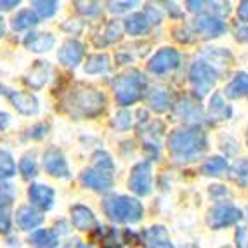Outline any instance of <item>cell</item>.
<instances>
[{
  "label": "cell",
  "instance_id": "obj_1",
  "mask_svg": "<svg viewBox=\"0 0 248 248\" xmlns=\"http://www.w3.org/2000/svg\"><path fill=\"white\" fill-rule=\"evenodd\" d=\"M169 149L177 161H195L207 149V136L198 127L175 130L169 137Z\"/></svg>",
  "mask_w": 248,
  "mask_h": 248
},
{
  "label": "cell",
  "instance_id": "obj_2",
  "mask_svg": "<svg viewBox=\"0 0 248 248\" xmlns=\"http://www.w3.org/2000/svg\"><path fill=\"white\" fill-rule=\"evenodd\" d=\"M104 95L94 89H75L64 97L62 106L75 118H94L104 109Z\"/></svg>",
  "mask_w": 248,
  "mask_h": 248
},
{
  "label": "cell",
  "instance_id": "obj_3",
  "mask_svg": "<svg viewBox=\"0 0 248 248\" xmlns=\"http://www.w3.org/2000/svg\"><path fill=\"white\" fill-rule=\"evenodd\" d=\"M146 89V80L137 70H130L127 73L118 75L113 82V91L118 104L130 106L137 103L142 97V92Z\"/></svg>",
  "mask_w": 248,
  "mask_h": 248
},
{
  "label": "cell",
  "instance_id": "obj_4",
  "mask_svg": "<svg viewBox=\"0 0 248 248\" xmlns=\"http://www.w3.org/2000/svg\"><path fill=\"white\" fill-rule=\"evenodd\" d=\"M113 161L109 155L99 151L94 155V167L83 170L82 182L87 187H92L95 191H106L113 186Z\"/></svg>",
  "mask_w": 248,
  "mask_h": 248
},
{
  "label": "cell",
  "instance_id": "obj_5",
  "mask_svg": "<svg viewBox=\"0 0 248 248\" xmlns=\"http://www.w3.org/2000/svg\"><path fill=\"white\" fill-rule=\"evenodd\" d=\"M106 215L115 222H137L142 217V205L128 196H108L103 203Z\"/></svg>",
  "mask_w": 248,
  "mask_h": 248
},
{
  "label": "cell",
  "instance_id": "obj_6",
  "mask_svg": "<svg viewBox=\"0 0 248 248\" xmlns=\"http://www.w3.org/2000/svg\"><path fill=\"white\" fill-rule=\"evenodd\" d=\"M189 82L198 99L205 97L217 82V71L207 62H195L189 71Z\"/></svg>",
  "mask_w": 248,
  "mask_h": 248
},
{
  "label": "cell",
  "instance_id": "obj_7",
  "mask_svg": "<svg viewBox=\"0 0 248 248\" xmlns=\"http://www.w3.org/2000/svg\"><path fill=\"white\" fill-rule=\"evenodd\" d=\"M128 187L136 195L146 196L151 193V163L142 161L132 169V174L128 177Z\"/></svg>",
  "mask_w": 248,
  "mask_h": 248
},
{
  "label": "cell",
  "instance_id": "obj_8",
  "mask_svg": "<svg viewBox=\"0 0 248 248\" xmlns=\"http://www.w3.org/2000/svg\"><path fill=\"white\" fill-rule=\"evenodd\" d=\"M241 219V210L232 207V205H219L208 212L207 222L212 229H220L226 226L238 222Z\"/></svg>",
  "mask_w": 248,
  "mask_h": 248
},
{
  "label": "cell",
  "instance_id": "obj_9",
  "mask_svg": "<svg viewBox=\"0 0 248 248\" xmlns=\"http://www.w3.org/2000/svg\"><path fill=\"white\" fill-rule=\"evenodd\" d=\"M177 66H179V54H177V50L170 49V47L158 50L148 64L149 71L156 75L167 73V71L174 70V68H177Z\"/></svg>",
  "mask_w": 248,
  "mask_h": 248
},
{
  "label": "cell",
  "instance_id": "obj_10",
  "mask_svg": "<svg viewBox=\"0 0 248 248\" xmlns=\"http://www.w3.org/2000/svg\"><path fill=\"white\" fill-rule=\"evenodd\" d=\"M193 28L207 37H219L226 31V25L212 14H200L193 19Z\"/></svg>",
  "mask_w": 248,
  "mask_h": 248
},
{
  "label": "cell",
  "instance_id": "obj_11",
  "mask_svg": "<svg viewBox=\"0 0 248 248\" xmlns=\"http://www.w3.org/2000/svg\"><path fill=\"white\" fill-rule=\"evenodd\" d=\"M5 94L11 99L13 106L23 115H35L38 111V101L35 95L28 94V92L11 91V89H5Z\"/></svg>",
  "mask_w": 248,
  "mask_h": 248
},
{
  "label": "cell",
  "instance_id": "obj_12",
  "mask_svg": "<svg viewBox=\"0 0 248 248\" xmlns=\"http://www.w3.org/2000/svg\"><path fill=\"white\" fill-rule=\"evenodd\" d=\"M44 167L54 177H70V169H68L66 160L58 149H49L44 155Z\"/></svg>",
  "mask_w": 248,
  "mask_h": 248
},
{
  "label": "cell",
  "instance_id": "obj_13",
  "mask_svg": "<svg viewBox=\"0 0 248 248\" xmlns=\"http://www.w3.org/2000/svg\"><path fill=\"white\" fill-rule=\"evenodd\" d=\"M142 241L146 248H174L169 238V232L163 226H153L142 232Z\"/></svg>",
  "mask_w": 248,
  "mask_h": 248
},
{
  "label": "cell",
  "instance_id": "obj_14",
  "mask_svg": "<svg viewBox=\"0 0 248 248\" xmlns=\"http://www.w3.org/2000/svg\"><path fill=\"white\" fill-rule=\"evenodd\" d=\"M28 196L35 207L42 208V210H49L54 202V189L49 186H44V184H33L30 187Z\"/></svg>",
  "mask_w": 248,
  "mask_h": 248
},
{
  "label": "cell",
  "instance_id": "obj_15",
  "mask_svg": "<svg viewBox=\"0 0 248 248\" xmlns=\"http://www.w3.org/2000/svg\"><path fill=\"white\" fill-rule=\"evenodd\" d=\"M58 58L64 66H77L83 58V46L77 40H68L61 47Z\"/></svg>",
  "mask_w": 248,
  "mask_h": 248
},
{
  "label": "cell",
  "instance_id": "obj_16",
  "mask_svg": "<svg viewBox=\"0 0 248 248\" xmlns=\"http://www.w3.org/2000/svg\"><path fill=\"white\" fill-rule=\"evenodd\" d=\"M71 220H73V226L80 231H87L95 224V217L92 214L91 208L83 207V205H75L71 208Z\"/></svg>",
  "mask_w": 248,
  "mask_h": 248
},
{
  "label": "cell",
  "instance_id": "obj_17",
  "mask_svg": "<svg viewBox=\"0 0 248 248\" xmlns=\"http://www.w3.org/2000/svg\"><path fill=\"white\" fill-rule=\"evenodd\" d=\"M42 220H44V215L31 207H21L16 214L17 226H19L21 229H25V231L35 229L38 224H42Z\"/></svg>",
  "mask_w": 248,
  "mask_h": 248
},
{
  "label": "cell",
  "instance_id": "obj_18",
  "mask_svg": "<svg viewBox=\"0 0 248 248\" xmlns=\"http://www.w3.org/2000/svg\"><path fill=\"white\" fill-rule=\"evenodd\" d=\"M56 44V38L50 33H30L25 38V46L33 52H47Z\"/></svg>",
  "mask_w": 248,
  "mask_h": 248
},
{
  "label": "cell",
  "instance_id": "obj_19",
  "mask_svg": "<svg viewBox=\"0 0 248 248\" xmlns=\"http://www.w3.org/2000/svg\"><path fill=\"white\" fill-rule=\"evenodd\" d=\"M231 118V108L224 103L222 95L214 94L210 101V106H208V120L210 122H222Z\"/></svg>",
  "mask_w": 248,
  "mask_h": 248
},
{
  "label": "cell",
  "instance_id": "obj_20",
  "mask_svg": "<svg viewBox=\"0 0 248 248\" xmlns=\"http://www.w3.org/2000/svg\"><path fill=\"white\" fill-rule=\"evenodd\" d=\"M151 28V19L148 17V14L136 13L125 19V30L128 35H142Z\"/></svg>",
  "mask_w": 248,
  "mask_h": 248
},
{
  "label": "cell",
  "instance_id": "obj_21",
  "mask_svg": "<svg viewBox=\"0 0 248 248\" xmlns=\"http://www.w3.org/2000/svg\"><path fill=\"white\" fill-rule=\"evenodd\" d=\"M50 71H52L50 64H47V62H44V61H37V64L31 68V71H30V75H28V83L33 89L44 87L50 77Z\"/></svg>",
  "mask_w": 248,
  "mask_h": 248
},
{
  "label": "cell",
  "instance_id": "obj_22",
  "mask_svg": "<svg viewBox=\"0 0 248 248\" xmlns=\"http://www.w3.org/2000/svg\"><path fill=\"white\" fill-rule=\"evenodd\" d=\"M11 207H13V195L5 189H0V232H9L11 229Z\"/></svg>",
  "mask_w": 248,
  "mask_h": 248
},
{
  "label": "cell",
  "instance_id": "obj_23",
  "mask_svg": "<svg viewBox=\"0 0 248 248\" xmlns=\"http://www.w3.org/2000/svg\"><path fill=\"white\" fill-rule=\"evenodd\" d=\"M248 94V73H238L226 87V95L231 99H238Z\"/></svg>",
  "mask_w": 248,
  "mask_h": 248
},
{
  "label": "cell",
  "instance_id": "obj_24",
  "mask_svg": "<svg viewBox=\"0 0 248 248\" xmlns=\"http://www.w3.org/2000/svg\"><path fill=\"white\" fill-rule=\"evenodd\" d=\"M30 243L35 248H56L58 247V236L49 229H38L30 236Z\"/></svg>",
  "mask_w": 248,
  "mask_h": 248
},
{
  "label": "cell",
  "instance_id": "obj_25",
  "mask_svg": "<svg viewBox=\"0 0 248 248\" xmlns=\"http://www.w3.org/2000/svg\"><path fill=\"white\" fill-rule=\"evenodd\" d=\"M109 68V58L106 54H94L89 56L85 62V73H103Z\"/></svg>",
  "mask_w": 248,
  "mask_h": 248
},
{
  "label": "cell",
  "instance_id": "obj_26",
  "mask_svg": "<svg viewBox=\"0 0 248 248\" xmlns=\"http://www.w3.org/2000/svg\"><path fill=\"white\" fill-rule=\"evenodd\" d=\"M228 170V161L220 156H212L208 158L202 167V172L205 175H220Z\"/></svg>",
  "mask_w": 248,
  "mask_h": 248
},
{
  "label": "cell",
  "instance_id": "obj_27",
  "mask_svg": "<svg viewBox=\"0 0 248 248\" xmlns=\"http://www.w3.org/2000/svg\"><path fill=\"white\" fill-rule=\"evenodd\" d=\"M38 23V17L35 16L33 11H21L17 13V16H14L13 19V30L19 31V30H26L31 28Z\"/></svg>",
  "mask_w": 248,
  "mask_h": 248
},
{
  "label": "cell",
  "instance_id": "obj_28",
  "mask_svg": "<svg viewBox=\"0 0 248 248\" xmlns=\"http://www.w3.org/2000/svg\"><path fill=\"white\" fill-rule=\"evenodd\" d=\"M149 106H151V109H155L158 113L165 111L167 108L170 106L169 94L165 91H155L153 94L149 95Z\"/></svg>",
  "mask_w": 248,
  "mask_h": 248
},
{
  "label": "cell",
  "instance_id": "obj_29",
  "mask_svg": "<svg viewBox=\"0 0 248 248\" xmlns=\"http://www.w3.org/2000/svg\"><path fill=\"white\" fill-rule=\"evenodd\" d=\"M16 174V163L9 151H0V179L13 177Z\"/></svg>",
  "mask_w": 248,
  "mask_h": 248
},
{
  "label": "cell",
  "instance_id": "obj_30",
  "mask_svg": "<svg viewBox=\"0 0 248 248\" xmlns=\"http://www.w3.org/2000/svg\"><path fill=\"white\" fill-rule=\"evenodd\" d=\"M31 5H33L35 11H37L42 17L54 16V14L58 13V9H59L58 2H52V0H46V2H44V0H35V2H31Z\"/></svg>",
  "mask_w": 248,
  "mask_h": 248
},
{
  "label": "cell",
  "instance_id": "obj_31",
  "mask_svg": "<svg viewBox=\"0 0 248 248\" xmlns=\"http://www.w3.org/2000/svg\"><path fill=\"white\" fill-rule=\"evenodd\" d=\"M19 170H21V174H23V177H26V179L37 175V163H35L33 155H26V156L19 161Z\"/></svg>",
  "mask_w": 248,
  "mask_h": 248
},
{
  "label": "cell",
  "instance_id": "obj_32",
  "mask_svg": "<svg viewBox=\"0 0 248 248\" xmlns=\"http://www.w3.org/2000/svg\"><path fill=\"white\" fill-rule=\"evenodd\" d=\"M130 124H132V120H130V113L128 111H120L115 116V120H113V125H115L116 128H120V130L128 128Z\"/></svg>",
  "mask_w": 248,
  "mask_h": 248
},
{
  "label": "cell",
  "instance_id": "obj_33",
  "mask_svg": "<svg viewBox=\"0 0 248 248\" xmlns=\"http://www.w3.org/2000/svg\"><path fill=\"white\" fill-rule=\"evenodd\" d=\"M236 247L248 248V226H241L236 231Z\"/></svg>",
  "mask_w": 248,
  "mask_h": 248
},
{
  "label": "cell",
  "instance_id": "obj_34",
  "mask_svg": "<svg viewBox=\"0 0 248 248\" xmlns=\"http://www.w3.org/2000/svg\"><path fill=\"white\" fill-rule=\"evenodd\" d=\"M136 2H109V9H111L113 13H124V11H128V9L132 7Z\"/></svg>",
  "mask_w": 248,
  "mask_h": 248
},
{
  "label": "cell",
  "instance_id": "obj_35",
  "mask_svg": "<svg viewBox=\"0 0 248 248\" xmlns=\"http://www.w3.org/2000/svg\"><path fill=\"white\" fill-rule=\"evenodd\" d=\"M47 134V125L46 124H40V125H35L33 128H30V137L31 139H40Z\"/></svg>",
  "mask_w": 248,
  "mask_h": 248
},
{
  "label": "cell",
  "instance_id": "obj_36",
  "mask_svg": "<svg viewBox=\"0 0 248 248\" xmlns=\"http://www.w3.org/2000/svg\"><path fill=\"white\" fill-rule=\"evenodd\" d=\"M77 5H80V13L83 14H97L99 13V5L97 4H83V2H78Z\"/></svg>",
  "mask_w": 248,
  "mask_h": 248
},
{
  "label": "cell",
  "instance_id": "obj_37",
  "mask_svg": "<svg viewBox=\"0 0 248 248\" xmlns=\"http://www.w3.org/2000/svg\"><path fill=\"white\" fill-rule=\"evenodd\" d=\"M238 16H240V19L248 21V0L240 2V7H238Z\"/></svg>",
  "mask_w": 248,
  "mask_h": 248
},
{
  "label": "cell",
  "instance_id": "obj_38",
  "mask_svg": "<svg viewBox=\"0 0 248 248\" xmlns=\"http://www.w3.org/2000/svg\"><path fill=\"white\" fill-rule=\"evenodd\" d=\"M16 5H19V0H13V2H2V0H0V9H2V11H9V9H13V7H16Z\"/></svg>",
  "mask_w": 248,
  "mask_h": 248
},
{
  "label": "cell",
  "instance_id": "obj_39",
  "mask_svg": "<svg viewBox=\"0 0 248 248\" xmlns=\"http://www.w3.org/2000/svg\"><path fill=\"white\" fill-rule=\"evenodd\" d=\"M236 37H238V40L248 42V28H240V30H236Z\"/></svg>",
  "mask_w": 248,
  "mask_h": 248
},
{
  "label": "cell",
  "instance_id": "obj_40",
  "mask_svg": "<svg viewBox=\"0 0 248 248\" xmlns=\"http://www.w3.org/2000/svg\"><path fill=\"white\" fill-rule=\"evenodd\" d=\"M7 125H9V115L4 111H0V130H4Z\"/></svg>",
  "mask_w": 248,
  "mask_h": 248
},
{
  "label": "cell",
  "instance_id": "obj_41",
  "mask_svg": "<svg viewBox=\"0 0 248 248\" xmlns=\"http://www.w3.org/2000/svg\"><path fill=\"white\" fill-rule=\"evenodd\" d=\"M4 31H5V25H4V19L0 17V37L4 35Z\"/></svg>",
  "mask_w": 248,
  "mask_h": 248
},
{
  "label": "cell",
  "instance_id": "obj_42",
  "mask_svg": "<svg viewBox=\"0 0 248 248\" xmlns=\"http://www.w3.org/2000/svg\"><path fill=\"white\" fill-rule=\"evenodd\" d=\"M77 248H91V247H87V245H83V243H78L77 245Z\"/></svg>",
  "mask_w": 248,
  "mask_h": 248
}]
</instances>
